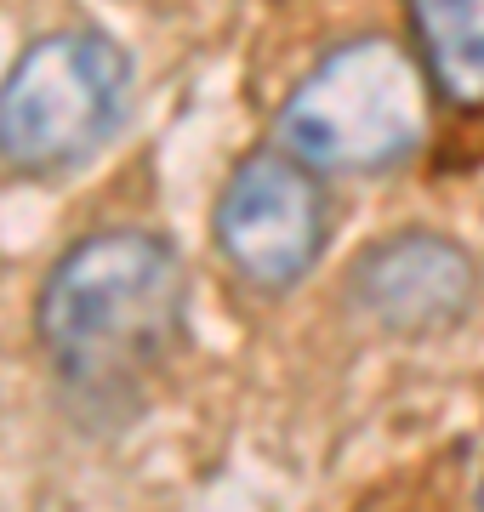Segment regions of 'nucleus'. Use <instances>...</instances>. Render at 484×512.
<instances>
[{
    "label": "nucleus",
    "instance_id": "nucleus-3",
    "mask_svg": "<svg viewBox=\"0 0 484 512\" xmlns=\"http://www.w3.org/2000/svg\"><path fill=\"white\" fill-rule=\"evenodd\" d=\"M131 103V57L97 29L40 35L0 80V160L23 177L80 165Z\"/></svg>",
    "mask_w": 484,
    "mask_h": 512
},
{
    "label": "nucleus",
    "instance_id": "nucleus-1",
    "mask_svg": "<svg viewBox=\"0 0 484 512\" xmlns=\"http://www.w3.org/2000/svg\"><path fill=\"white\" fill-rule=\"evenodd\" d=\"M183 330V262L160 234L103 228L52 262L35 302V336L57 382L86 399H120L166 365Z\"/></svg>",
    "mask_w": 484,
    "mask_h": 512
},
{
    "label": "nucleus",
    "instance_id": "nucleus-6",
    "mask_svg": "<svg viewBox=\"0 0 484 512\" xmlns=\"http://www.w3.org/2000/svg\"><path fill=\"white\" fill-rule=\"evenodd\" d=\"M405 12L433 92L484 114V0H405Z\"/></svg>",
    "mask_w": 484,
    "mask_h": 512
},
{
    "label": "nucleus",
    "instance_id": "nucleus-2",
    "mask_svg": "<svg viewBox=\"0 0 484 512\" xmlns=\"http://www.w3.org/2000/svg\"><path fill=\"white\" fill-rule=\"evenodd\" d=\"M422 57L399 40H348L302 74L280 103V143L314 171L365 177L410 160L428 137Z\"/></svg>",
    "mask_w": 484,
    "mask_h": 512
},
{
    "label": "nucleus",
    "instance_id": "nucleus-7",
    "mask_svg": "<svg viewBox=\"0 0 484 512\" xmlns=\"http://www.w3.org/2000/svg\"><path fill=\"white\" fill-rule=\"evenodd\" d=\"M479 512H484V478H479Z\"/></svg>",
    "mask_w": 484,
    "mask_h": 512
},
{
    "label": "nucleus",
    "instance_id": "nucleus-4",
    "mask_svg": "<svg viewBox=\"0 0 484 512\" xmlns=\"http://www.w3.org/2000/svg\"><path fill=\"white\" fill-rule=\"evenodd\" d=\"M217 245L228 268L257 291H291L314 268L325 245V194L319 171L302 165L291 148H257L245 154L217 200Z\"/></svg>",
    "mask_w": 484,
    "mask_h": 512
},
{
    "label": "nucleus",
    "instance_id": "nucleus-5",
    "mask_svg": "<svg viewBox=\"0 0 484 512\" xmlns=\"http://www.w3.org/2000/svg\"><path fill=\"white\" fill-rule=\"evenodd\" d=\"M348 291L388 336H445L479 302V262L456 239L410 228L359 256Z\"/></svg>",
    "mask_w": 484,
    "mask_h": 512
}]
</instances>
